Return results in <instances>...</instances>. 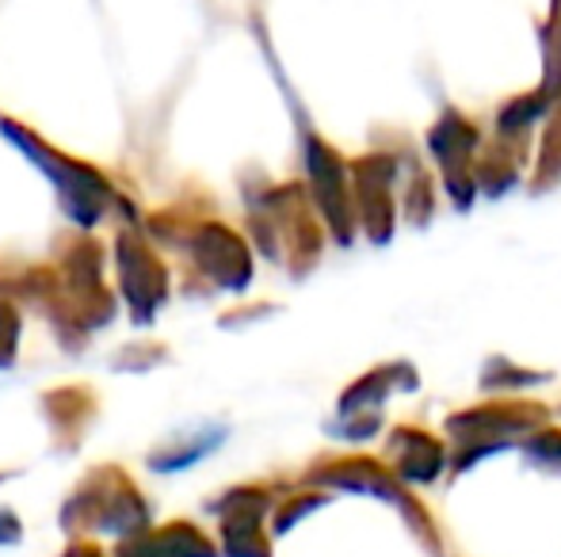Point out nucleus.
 Listing matches in <instances>:
<instances>
[{"instance_id":"nucleus-1","label":"nucleus","mask_w":561,"mask_h":557,"mask_svg":"<svg viewBox=\"0 0 561 557\" xmlns=\"http://www.w3.org/2000/svg\"><path fill=\"white\" fill-rule=\"evenodd\" d=\"M118 557H215V550L195 527L176 523L153 535H134L130 543L118 546Z\"/></svg>"},{"instance_id":"nucleus-2","label":"nucleus","mask_w":561,"mask_h":557,"mask_svg":"<svg viewBox=\"0 0 561 557\" xmlns=\"http://www.w3.org/2000/svg\"><path fill=\"white\" fill-rule=\"evenodd\" d=\"M15 538H20V523L8 512H0V543H15Z\"/></svg>"},{"instance_id":"nucleus-3","label":"nucleus","mask_w":561,"mask_h":557,"mask_svg":"<svg viewBox=\"0 0 561 557\" xmlns=\"http://www.w3.org/2000/svg\"><path fill=\"white\" fill-rule=\"evenodd\" d=\"M66 557H100V554L92 550V546H73V550H69Z\"/></svg>"}]
</instances>
